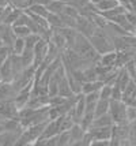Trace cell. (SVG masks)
Wrapping results in <instances>:
<instances>
[{
  "instance_id": "cell-1",
  "label": "cell",
  "mask_w": 136,
  "mask_h": 146,
  "mask_svg": "<svg viewBox=\"0 0 136 146\" xmlns=\"http://www.w3.org/2000/svg\"><path fill=\"white\" fill-rule=\"evenodd\" d=\"M71 48L76 52L78 55H80L83 59L89 60V62L93 64L97 63L98 60H99V56H101V55L94 49V46L91 45L89 37H86V36L80 34V33L76 34L75 41H74V44H72Z\"/></svg>"
},
{
  "instance_id": "cell-2",
  "label": "cell",
  "mask_w": 136,
  "mask_h": 146,
  "mask_svg": "<svg viewBox=\"0 0 136 146\" xmlns=\"http://www.w3.org/2000/svg\"><path fill=\"white\" fill-rule=\"evenodd\" d=\"M89 40H90L91 45L94 46V49L99 55L110 52V51H114V44H113L112 37L101 27H97V30L89 37Z\"/></svg>"
},
{
  "instance_id": "cell-3",
  "label": "cell",
  "mask_w": 136,
  "mask_h": 146,
  "mask_svg": "<svg viewBox=\"0 0 136 146\" xmlns=\"http://www.w3.org/2000/svg\"><path fill=\"white\" fill-rule=\"evenodd\" d=\"M127 104L123 100H110L109 101V115L114 123H125L128 121L127 117Z\"/></svg>"
},
{
  "instance_id": "cell-4",
  "label": "cell",
  "mask_w": 136,
  "mask_h": 146,
  "mask_svg": "<svg viewBox=\"0 0 136 146\" xmlns=\"http://www.w3.org/2000/svg\"><path fill=\"white\" fill-rule=\"evenodd\" d=\"M75 29H76V32L80 33V34H83V36H86V37H90L91 34L97 30V25L93 22V19L91 18L79 14L78 18H76Z\"/></svg>"
},
{
  "instance_id": "cell-5",
  "label": "cell",
  "mask_w": 136,
  "mask_h": 146,
  "mask_svg": "<svg viewBox=\"0 0 136 146\" xmlns=\"http://www.w3.org/2000/svg\"><path fill=\"white\" fill-rule=\"evenodd\" d=\"M19 109L15 105L14 100H1L0 101V119H11V117H18Z\"/></svg>"
},
{
  "instance_id": "cell-6",
  "label": "cell",
  "mask_w": 136,
  "mask_h": 146,
  "mask_svg": "<svg viewBox=\"0 0 136 146\" xmlns=\"http://www.w3.org/2000/svg\"><path fill=\"white\" fill-rule=\"evenodd\" d=\"M87 131L90 133L93 142L94 141H110L112 138V126L109 127H90Z\"/></svg>"
},
{
  "instance_id": "cell-7",
  "label": "cell",
  "mask_w": 136,
  "mask_h": 146,
  "mask_svg": "<svg viewBox=\"0 0 136 146\" xmlns=\"http://www.w3.org/2000/svg\"><path fill=\"white\" fill-rule=\"evenodd\" d=\"M14 76L15 75H14L11 59H10V55H7L0 66V79H1V82H12Z\"/></svg>"
},
{
  "instance_id": "cell-8",
  "label": "cell",
  "mask_w": 136,
  "mask_h": 146,
  "mask_svg": "<svg viewBox=\"0 0 136 146\" xmlns=\"http://www.w3.org/2000/svg\"><path fill=\"white\" fill-rule=\"evenodd\" d=\"M136 98V81L133 79H131L129 83L124 88L123 90V97H121V100H123L127 105H129L131 102L133 101Z\"/></svg>"
},
{
  "instance_id": "cell-9",
  "label": "cell",
  "mask_w": 136,
  "mask_h": 146,
  "mask_svg": "<svg viewBox=\"0 0 136 146\" xmlns=\"http://www.w3.org/2000/svg\"><path fill=\"white\" fill-rule=\"evenodd\" d=\"M86 130H84L79 123H74L70 128V135H71V145H79V142L83 139Z\"/></svg>"
},
{
  "instance_id": "cell-10",
  "label": "cell",
  "mask_w": 136,
  "mask_h": 146,
  "mask_svg": "<svg viewBox=\"0 0 136 146\" xmlns=\"http://www.w3.org/2000/svg\"><path fill=\"white\" fill-rule=\"evenodd\" d=\"M25 11L33 14V15L41 17V18H45V19H46V17L49 15V10L46 8V6L45 4H39V3H32Z\"/></svg>"
},
{
  "instance_id": "cell-11",
  "label": "cell",
  "mask_w": 136,
  "mask_h": 146,
  "mask_svg": "<svg viewBox=\"0 0 136 146\" xmlns=\"http://www.w3.org/2000/svg\"><path fill=\"white\" fill-rule=\"evenodd\" d=\"M116 59H117V51H110L106 52V53H102L99 56V60L97 63L102 64V66H106V67H116Z\"/></svg>"
},
{
  "instance_id": "cell-12",
  "label": "cell",
  "mask_w": 136,
  "mask_h": 146,
  "mask_svg": "<svg viewBox=\"0 0 136 146\" xmlns=\"http://www.w3.org/2000/svg\"><path fill=\"white\" fill-rule=\"evenodd\" d=\"M109 126H113V120L110 117L109 112L95 116L93 120V124H91V127H109Z\"/></svg>"
},
{
  "instance_id": "cell-13",
  "label": "cell",
  "mask_w": 136,
  "mask_h": 146,
  "mask_svg": "<svg viewBox=\"0 0 136 146\" xmlns=\"http://www.w3.org/2000/svg\"><path fill=\"white\" fill-rule=\"evenodd\" d=\"M131 79H132V78H131L129 74L127 72V70H125L124 67H121V68H118V72H117V76H116L114 83H116L117 86H120L121 90H124V88L129 83Z\"/></svg>"
},
{
  "instance_id": "cell-14",
  "label": "cell",
  "mask_w": 136,
  "mask_h": 146,
  "mask_svg": "<svg viewBox=\"0 0 136 146\" xmlns=\"http://www.w3.org/2000/svg\"><path fill=\"white\" fill-rule=\"evenodd\" d=\"M58 96L61 97H71L74 96L71 88H70V83H68V79H67V71H65V75L58 81Z\"/></svg>"
},
{
  "instance_id": "cell-15",
  "label": "cell",
  "mask_w": 136,
  "mask_h": 146,
  "mask_svg": "<svg viewBox=\"0 0 136 146\" xmlns=\"http://www.w3.org/2000/svg\"><path fill=\"white\" fill-rule=\"evenodd\" d=\"M104 82L99 81V79H95V81H87L82 85V93L83 94H87V93H91V92H98V90L102 88Z\"/></svg>"
},
{
  "instance_id": "cell-16",
  "label": "cell",
  "mask_w": 136,
  "mask_h": 146,
  "mask_svg": "<svg viewBox=\"0 0 136 146\" xmlns=\"http://www.w3.org/2000/svg\"><path fill=\"white\" fill-rule=\"evenodd\" d=\"M120 4L118 0H99L97 4H94L95 8H97L98 13H104V11H108V10H112L116 6Z\"/></svg>"
},
{
  "instance_id": "cell-17",
  "label": "cell",
  "mask_w": 136,
  "mask_h": 146,
  "mask_svg": "<svg viewBox=\"0 0 136 146\" xmlns=\"http://www.w3.org/2000/svg\"><path fill=\"white\" fill-rule=\"evenodd\" d=\"M65 1L64 0H51L48 4H46V8L49 10V13H55V14H61L65 8Z\"/></svg>"
},
{
  "instance_id": "cell-18",
  "label": "cell",
  "mask_w": 136,
  "mask_h": 146,
  "mask_svg": "<svg viewBox=\"0 0 136 146\" xmlns=\"http://www.w3.org/2000/svg\"><path fill=\"white\" fill-rule=\"evenodd\" d=\"M67 79H68V83H70V88H71L72 93L74 94H79V93H82V85L83 83L78 81L75 76L72 75L71 72H68L67 71Z\"/></svg>"
},
{
  "instance_id": "cell-19",
  "label": "cell",
  "mask_w": 136,
  "mask_h": 146,
  "mask_svg": "<svg viewBox=\"0 0 136 146\" xmlns=\"http://www.w3.org/2000/svg\"><path fill=\"white\" fill-rule=\"evenodd\" d=\"M109 101L110 100H105V98H98L97 104H95V108H94V115L99 116V115H104L109 112Z\"/></svg>"
},
{
  "instance_id": "cell-20",
  "label": "cell",
  "mask_w": 136,
  "mask_h": 146,
  "mask_svg": "<svg viewBox=\"0 0 136 146\" xmlns=\"http://www.w3.org/2000/svg\"><path fill=\"white\" fill-rule=\"evenodd\" d=\"M25 48H26L25 38L23 37H15V41H14V44H12L11 52L15 53V55H22V52L25 51Z\"/></svg>"
},
{
  "instance_id": "cell-21",
  "label": "cell",
  "mask_w": 136,
  "mask_h": 146,
  "mask_svg": "<svg viewBox=\"0 0 136 146\" xmlns=\"http://www.w3.org/2000/svg\"><path fill=\"white\" fill-rule=\"evenodd\" d=\"M12 30H14V34H15L16 37H23V38L32 33L30 27L26 25H12Z\"/></svg>"
},
{
  "instance_id": "cell-22",
  "label": "cell",
  "mask_w": 136,
  "mask_h": 146,
  "mask_svg": "<svg viewBox=\"0 0 136 146\" xmlns=\"http://www.w3.org/2000/svg\"><path fill=\"white\" fill-rule=\"evenodd\" d=\"M57 138H58L57 146H71V135H70V130L58 133Z\"/></svg>"
},
{
  "instance_id": "cell-23",
  "label": "cell",
  "mask_w": 136,
  "mask_h": 146,
  "mask_svg": "<svg viewBox=\"0 0 136 146\" xmlns=\"http://www.w3.org/2000/svg\"><path fill=\"white\" fill-rule=\"evenodd\" d=\"M39 38H41V36L39 34H37V33H30L29 36H26L25 37V44H26V48H34V45L37 44V41H38Z\"/></svg>"
},
{
  "instance_id": "cell-24",
  "label": "cell",
  "mask_w": 136,
  "mask_h": 146,
  "mask_svg": "<svg viewBox=\"0 0 136 146\" xmlns=\"http://www.w3.org/2000/svg\"><path fill=\"white\" fill-rule=\"evenodd\" d=\"M8 3L14 8H19V10H26L27 7L32 4V0H8Z\"/></svg>"
},
{
  "instance_id": "cell-25",
  "label": "cell",
  "mask_w": 136,
  "mask_h": 146,
  "mask_svg": "<svg viewBox=\"0 0 136 146\" xmlns=\"http://www.w3.org/2000/svg\"><path fill=\"white\" fill-rule=\"evenodd\" d=\"M99 98H105V100H110L112 97V85H108V83H104L102 88L99 89Z\"/></svg>"
},
{
  "instance_id": "cell-26",
  "label": "cell",
  "mask_w": 136,
  "mask_h": 146,
  "mask_svg": "<svg viewBox=\"0 0 136 146\" xmlns=\"http://www.w3.org/2000/svg\"><path fill=\"white\" fill-rule=\"evenodd\" d=\"M4 131V127H3V123H1V120H0V134Z\"/></svg>"
},
{
  "instance_id": "cell-27",
  "label": "cell",
  "mask_w": 136,
  "mask_h": 146,
  "mask_svg": "<svg viewBox=\"0 0 136 146\" xmlns=\"http://www.w3.org/2000/svg\"><path fill=\"white\" fill-rule=\"evenodd\" d=\"M132 60H133V64H135V70H136V56L133 57V59H132Z\"/></svg>"
}]
</instances>
